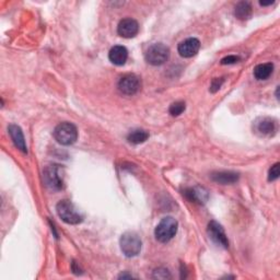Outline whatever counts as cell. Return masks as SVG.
<instances>
[{
    "instance_id": "cell-1",
    "label": "cell",
    "mask_w": 280,
    "mask_h": 280,
    "mask_svg": "<svg viewBox=\"0 0 280 280\" xmlns=\"http://www.w3.org/2000/svg\"><path fill=\"white\" fill-rule=\"evenodd\" d=\"M56 212L64 222L68 224H79L82 222L84 216L70 200H60L57 204Z\"/></svg>"
},
{
    "instance_id": "cell-2",
    "label": "cell",
    "mask_w": 280,
    "mask_h": 280,
    "mask_svg": "<svg viewBox=\"0 0 280 280\" xmlns=\"http://www.w3.org/2000/svg\"><path fill=\"white\" fill-rule=\"evenodd\" d=\"M64 168L58 164H50L44 168L43 180L45 185L52 190L64 188Z\"/></svg>"
},
{
    "instance_id": "cell-3",
    "label": "cell",
    "mask_w": 280,
    "mask_h": 280,
    "mask_svg": "<svg viewBox=\"0 0 280 280\" xmlns=\"http://www.w3.org/2000/svg\"><path fill=\"white\" fill-rule=\"evenodd\" d=\"M178 224L173 217H164L156 226L154 236L161 243H168L171 241L178 232Z\"/></svg>"
},
{
    "instance_id": "cell-4",
    "label": "cell",
    "mask_w": 280,
    "mask_h": 280,
    "mask_svg": "<svg viewBox=\"0 0 280 280\" xmlns=\"http://www.w3.org/2000/svg\"><path fill=\"white\" fill-rule=\"evenodd\" d=\"M120 245L126 258H135L142 250V242L136 232H126L120 236Z\"/></svg>"
},
{
    "instance_id": "cell-5",
    "label": "cell",
    "mask_w": 280,
    "mask_h": 280,
    "mask_svg": "<svg viewBox=\"0 0 280 280\" xmlns=\"http://www.w3.org/2000/svg\"><path fill=\"white\" fill-rule=\"evenodd\" d=\"M54 137L58 144L62 146L74 144L78 139V130L72 122H60L54 130Z\"/></svg>"
},
{
    "instance_id": "cell-6",
    "label": "cell",
    "mask_w": 280,
    "mask_h": 280,
    "mask_svg": "<svg viewBox=\"0 0 280 280\" xmlns=\"http://www.w3.org/2000/svg\"><path fill=\"white\" fill-rule=\"evenodd\" d=\"M146 60L152 66H161L170 57V50L166 45L162 43H156L149 46L146 52Z\"/></svg>"
},
{
    "instance_id": "cell-7",
    "label": "cell",
    "mask_w": 280,
    "mask_h": 280,
    "mask_svg": "<svg viewBox=\"0 0 280 280\" xmlns=\"http://www.w3.org/2000/svg\"><path fill=\"white\" fill-rule=\"evenodd\" d=\"M140 86H142L140 79L136 74H132L122 76L118 81V89L122 94L125 96L136 94L140 89Z\"/></svg>"
},
{
    "instance_id": "cell-8",
    "label": "cell",
    "mask_w": 280,
    "mask_h": 280,
    "mask_svg": "<svg viewBox=\"0 0 280 280\" xmlns=\"http://www.w3.org/2000/svg\"><path fill=\"white\" fill-rule=\"evenodd\" d=\"M207 232L209 238H212L216 244L219 245V246H222L224 248H229V241H228V238L226 236L222 226L216 222V221H210Z\"/></svg>"
},
{
    "instance_id": "cell-9",
    "label": "cell",
    "mask_w": 280,
    "mask_h": 280,
    "mask_svg": "<svg viewBox=\"0 0 280 280\" xmlns=\"http://www.w3.org/2000/svg\"><path fill=\"white\" fill-rule=\"evenodd\" d=\"M200 48V42L195 38H186L178 46V54L184 58H190L195 56Z\"/></svg>"
},
{
    "instance_id": "cell-10",
    "label": "cell",
    "mask_w": 280,
    "mask_h": 280,
    "mask_svg": "<svg viewBox=\"0 0 280 280\" xmlns=\"http://www.w3.org/2000/svg\"><path fill=\"white\" fill-rule=\"evenodd\" d=\"M139 31V26L138 22L130 18L127 19H122L118 26V33L120 36L125 38H135L138 34Z\"/></svg>"
},
{
    "instance_id": "cell-11",
    "label": "cell",
    "mask_w": 280,
    "mask_h": 280,
    "mask_svg": "<svg viewBox=\"0 0 280 280\" xmlns=\"http://www.w3.org/2000/svg\"><path fill=\"white\" fill-rule=\"evenodd\" d=\"M255 130L260 136H272L276 132V122L270 118H262L256 120Z\"/></svg>"
},
{
    "instance_id": "cell-12",
    "label": "cell",
    "mask_w": 280,
    "mask_h": 280,
    "mask_svg": "<svg viewBox=\"0 0 280 280\" xmlns=\"http://www.w3.org/2000/svg\"><path fill=\"white\" fill-rule=\"evenodd\" d=\"M8 132L10 134V137H11V139H12V142H14L16 147L19 149L20 151H22L23 154H26L28 148H26V139H24V136H23V132H22L21 128L18 125L11 124L8 127Z\"/></svg>"
},
{
    "instance_id": "cell-13",
    "label": "cell",
    "mask_w": 280,
    "mask_h": 280,
    "mask_svg": "<svg viewBox=\"0 0 280 280\" xmlns=\"http://www.w3.org/2000/svg\"><path fill=\"white\" fill-rule=\"evenodd\" d=\"M108 58L116 66H122L125 65L128 58V50L125 46L116 45L114 48H110L108 52Z\"/></svg>"
},
{
    "instance_id": "cell-14",
    "label": "cell",
    "mask_w": 280,
    "mask_h": 280,
    "mask_svg": "<svg viewBox=\"0 0 280 280\" xmlns=\"http://www.w3.org/2000/svg\"><path fill=\"white\" fill-rule=\"evenodd\" d=\"M185 196L188 200L198 204H205L208 200V192L202 188H192L185 190Z\"/></svg>"
},
{
    "instance_id": "cell-15",
    "label": "cell",
    "mask_w": 280,
    "mask_h": 280,
    "mask_svg": "<svg viewBox=\"0 0 280 280\" xmlns=\"http://www.w3.org/2000/svg\"><path fill=\"white\" fill-rule=\"evenodd\" d=\"M212 178L214 182L228 185V184H233L238 180V174L236 172H230V171H221V172H214L212 174Z\"/></svg>"
},
{
    "instance_id": "cell-16",
    "label": "cell",
    "mask_w": 280,
    "mask_h": 280,
    "mask_svg": "<svg viewBox=\"0 0 280 280\" xmlns=\"http://www.w3.org/2000/svg\"><path fill=\"white\" fill-rule=\"evenodd\" d=\"M274 72V65L272 62L260 64L254 68V77L258 80H266L272 76Z\"/></svg>"
},
{
    "instance_id": "cell-17",
    "label": "cell",
    "mask_w": 280,
    "mask_h": 280,
    "mask_svg": "<svg viewBox=\"0 0 280 280\" xmlns=\"http://www.w3.org/2000/svg\"><path fill=\"white\" fill-rule=\"evenodd\" d=\"M234 16L238 20H248L252 16V6L246 2H241L236 6Z\"/></svg>"
},
{
    "instance_id": "cell-18",
    "label": "cell",
    "mask_w": 280,
    "mask_h": 280,
    "mask_svg": "<svg viewBox=\"0 0 280 280\" xmlns=\"http://www.w3.org/2000/svg\"><path fill=\"white\" fill-rule=\"evenodd\" d=\"M148 138H149V132L147 130H135L130 132L127 140L128 142H130L132 144H144Z\"/></svg>"
},
{
    "instance_id": "cell-19",
    "label": "cell",
    "mask_w": 280,
    "mask_h": 280,
    "mask_svg": "<svg viewBox=\"0 0 280 280\" xmlns=\"http://www.w3.org/2000/svg\"><path fill=\"white\" fill-rule=\"evenodd\" d=\"M185 108H186L185 102L178 101V102H175V103H173L171 105L170 110H168V112H170V114L172 116H178V115H180V114L184 112Z\"/></svg>"
},
{
    "instance_id": "cell-20",
    "label": "cell",
    "mask_w": 280,
    "mask_h": 280,
    "mask_svg": "<svg viewBox=\"0 0 280 280\" xmlns=\"http://www.w3.org/2000/svg\"><path fill=\"white\" fill-rule=\"evenodd\" d=\"M154 278L156 279H170L171 278V274L168 272L166 268H156V270L154 272Z\"/></svg>"
},
{
    "instance_id": "cell-21",
    "label": "cell",
    "mask_w": 280,
    "mask_h": 280,
    "mask_svg": "<svg viewBox=\"0 0 280 280\" xmlns=\"http://www.w3.org/2000/svg\"><path fill=\"white\" fill-rule=\"evenodd\" d=\"M279 163H275V164L270 168V171H268V180H270V182H274V180H276L279 178Z\"/></svg>"
},
{
    "instance_id": "cell-22",
    "label": "cell",
    "mask_w": 280,
    "mask_h": 280,
    "mask_svg": "<svg viewBox=\"0 0 280 280\" xmlns=\"http://www.w3.org/2000/svg\"><path fill=\"white\" fill-rule=\"evenodd\" d=\"M224 82V78H214L212 82V86H210V92L212 93H216L217 91H219V89L222 86V84Z\"/></svg>"
},
{
    "instance_id": "cell-23",
    "label": "cell",
    "mask_w": 280,
    "mask_h": 280,
    "mask_svg": "<svg viewBox=\"0 0 280 280\" xmlns=\"http://www.w3.org/2000/svg\"><path fill=\"white\" fill-rule=\"evenodd\" d=\"M240 60V57L236 55H229L221 60V65H232V64H236Z\"/></svg>"
},
{
    "instance_id": "cell-24",
    "label": "cell",
    "mask_w": 280,
    "mask_h": 280,
    "mask_svg": "<svg viewBox=\"0 0 280 280\" xmlns=\"http://www.w3.org/2000/svg\"><path fill=\"white\" fill-rule=\"evenodd\" d=\"M72 270L74 274H77V275H79L80 274V268L77 267V264H76V262H72Z\"/></svg>"
},
{
    "instance_id": "cell-25",
    "label": "cell",
    "mask_w": 280,
    "mask_h": 280,
    "mask_svg": "<svg viewBox=\"0 0 280 280\" xmlns=\"http://www.w3.org/2000/svg\"><path fill=\"white\" fill-rule=\"evenodd\" d=\"M120 279H125V278H132V275H128V274H120V277H118Z\"/></svg>"
},
{
    "instance_id": "cell-26",
    "label": "cell",
    "mask_w": 280,
    "mask_h": 280,
    "mask_svg": "<svg viewBox=\"0 0 280 280\" xmlns=\"http://www.w3.org/2000/svg\"><path fill=\"white\" fill-rule=\"evenodd\" d=\"M274 4V2H260V6H270V4Z\"/></svg>"
}]
</instances>
